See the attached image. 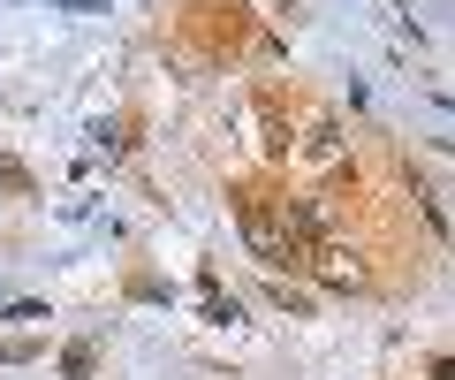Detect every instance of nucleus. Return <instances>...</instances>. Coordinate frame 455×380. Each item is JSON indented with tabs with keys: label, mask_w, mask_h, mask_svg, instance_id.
Here are the masks:
<instances>
[{
	"label": "nucleus",
	"mask_w": 455,
	"mask_h": 380,
	"mask_svg": "<svg viewBox=\"0 0 455 380\" xmlns=\"http://www.w3.org/2000/svg\"><path fill=\"white\" fill-rule=\"evenodd\" d=\"M61 8H107V0H61Z\"/></svg>",
	"instance_id": "nucleus-7"
},
{
	"label": "nucleus",
	"mask_w": 455,
	"mask_h": 380,
	"mask_svg": "<svg viewBox=\"0 0 455 380\" xmlns=\"http://www.w3.org/2000/svg\"><path fill=\"white\" fill-rule=\"evenodd\" d=\"M304 274L326 281V289H364V259H357V244H341V236H326V244L304 251Z\"/></svg>",
	"instance_id": "nucleus-4"
},
{
	"label": "nucleus",
	"mask_w": 455,
	"mask_h": 380,
	"mask_svg": "<svg viewBox=\"0 0 455 380\" xmlns=\"http://www.w3.org/2000/svg\"><path fill=\"white\" fill-rule=\"evenodd\" d=\"M274 221H281V236L296 244V259H304L311 244H326V236H341L334 206H319V198H274Z\"/></svg>",
	"instance_id": "nucleus-3"
},
{
	"label": "nucleus",
	"mask_w": 455,
	"mask_h": 380,
	"mask_svg": "<svg viewBox=\"0 0 455 380\" xmlns=\"http://www.w3.org/2000/svg\"><path fill=\"white\" fill-rule=\"evenodd\" d=\"M289 160L311 167V175H334V167L349 160V137H341V122H334V115H311L304 137H289Z\"/></svg>",
	"instance_id": "nucleus-2"
},
{
	"label": "nucleus",
	"mask_w": 455,
	"mask_h": 380,
	"mask_svg": "<svg viewBox=\"0 0 455 380\" xmlns=\"http://www.w3.org/2000/svg\"><path fill=\"white\" fill-rule=\"evenodd\" d=\"M0 182H8V190H31V175H23V167L8 160V152H0Z\"/></svg>",
	"instance_id": "nucleus-6"
},
{
	"label": "nucleus",
	"mask_w": 455,
	"mask_h": 380,
	"mask_svg": "<svg viewBox=\"0 0 455 380\" xmlns=\"http://www.w3.org/2000/svg\"><path fill=\"white\" fill-rule=\"evenodd\" d=\"M61 373H92V343H68L61 350Z\"/></svg>",
	"instance_id": "nucleus-5"
},
{
	"label": "nucleus",
	"mask_w": 455,
	"mask_h": 380,
	"mask_svg": "<svg viewBox=\"0 0 455 380\" xmlns=\"http://www.w3.org/2000/svg\"><path fill=\"white\" fill-rule=\"evenodd\" d=\"M235 229H243L251 259H259L266 274H304V259H296V244L281 236V221H274V206H266V198H235Z\"/></svg>",
	"instance_id": "nucleus-1"
}]
</instances>
